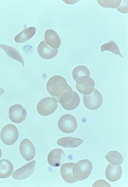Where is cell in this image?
Masks as SVG:
<instances>
[{
	"label": "cell",
	"mask_w": 128,
	"mask_h": 187,
	"mask_svg": "<svg viewBox=\"0 0 128 187\" xmlns=\"http://www.w3.org/2000/svg\"><path fill=\"white\" fill-rule=\"evenodd\" d=\"M71 87L63 77L58 75L50 78L46 85V89L49 93L57 101Z\"/></svg>",
	"instance_id": "cell-1"
},
{
	"label": "cell",
	"mask_w": 128,
	"mask_h": 187,
	"mask_svg": "<svg viewBox=\"0 0 128 187\" xmlns=\"http://www.w3.org/2000/svg\"><path fill=\"white\" fill-rule=\"evenodd\" d=\"M92 169V162L87 159L81 160L74 164L72 169L74 178L77 181L87 179L91 173Z\"/></svg>",
	"instance_id": "cell-2"
},
{
	"label": "cell",
	"mask_w": 128,
	"mask_h": 187,
	"mask_svg": "<svg viewBox=\"0 0 128 187\" xmlns=\"http://www.w3.org/2000/svg\"><path fill=\"white\" fill-rule=\"evenodd\" d=\"M57 101L53 97H47L40 100L37 106V110L41 115L47 116L53 113L57 109Z\"/></svg>",
	"instance_id": "cell-3"
},
{
	"label": "cell",
	"mask_w": 128,
	"mask_h": 187,
	"mask_svg": "<svg viewBox=\"0 0 128 187\" xmlns=\"http://www.w3.org/2000/svg\"><path fill=\"white\" fill-rule=\"evenodd\" d=\"M19 136V132L16 127L14 125L8 124L2 129L0 133L2 141L5 145H12L16 142Z\"/></svg>",
	"instance_id": "cell-4"
},
{
	"label": "cell",
	"mask_w": 128,
	"mask_h": 187,
	"mask_svg": "<svg viewBox=\"0 0 128 187\" xmlns=\"http://www.w3.org/2000/svg\"><path fill=\"white\" fill-rule=\"evenodd\" d=\"M83 103L85 106L91 110L98 109L103 103V98L101 94L96 89L90 94L83 96Z\"/></svg>",
	"instance_id": "cell-5"
},
{
	"label": "cell",
	"mask_w": 128,
	"mask_h": 187,
	"mask_svg": "<svg viewBox=\"0 0 128 187\" xmlns=\"http://www.w3.org/2000/svg\"><path fill=\"white\" fill-rule=\"evenodd\" d=\"M59 129L62 132L67 133L73 132L77 127V123L73 115L67 114L62 116L58 123Z\"/></svg>",
	"instance_id": "cell-6"
},
{
	"label": "cell",
	"mask_w": 128,
	"mask_h": 187,
	"mask_svg": "<svg viewBox=\"0 0 128 187\" xmlns=\"http://www.w3.org/2000/svg\"><path fill=\"white\" fill-rule=\"evenodd\" d=\"M76 82L77 90L80 93L84 95L91 94L94 89V82L90 77L84 76L80 77Z\"/></svg>",
	"instance_id": "cell-7"
},
{
	"label": "cell",
	"mask_w": 128,
	"mask_h": 187,
	"mask_svg": "<svg viewBox=\"0 0 128 187\" xmlns=\"http://www.w3.org/2000/svg\"><path fill=\"white\" fill-rule=\"evenodd\" d=\"M27 115L26 109L21 104H16L12 105L9 108V118L14 123H21L25 119Z\"/></svg>",
	"instance_id": "cell-8"
},
{
	"label": "cell",
	"mask_w": 128,
	"mask_h": 187,
	"mask_svg": "<svg viewBox=\"0 0 128 187\" xmlns=\"http://www.w3.org/2000/svg\"><path fill=\"white\" fill-rule=\"evenodd\" d=\"M36 162L35 160L29 162L14 171L12 177L14 179L23 180L30 176L34 172Z\"/></svg>",
	"instance_id": "cell-9"
},
{
	"label": "cell",
	"mask_w": 128,
	"mask_h": 187,
	"mask_svg": "<svg viewBox=\"0 0 128 187\" xmlns=\"http://www.w3.org/2000/svg\"><path fill=\"white\" fill-rule=\"evenodd\" d=\"M19 150L22 157L27 161L32 160L36 155L35 148L33 143L27 138L23 139L20 142Z\"/></svg>",
	"instance_id": "cell-10"
},
{
	"label": "cell",
	"mask_w": 128,
	"mask_h": 187,
	"mask_svg": "<svg viewBox=\"0 0 128 187\" xmlns=\"http://www.w3.org/2000/svg\"><path fill=\"white\" fill-rule=\"evenodd\" d=\"M65 154L63 151L60 149L52 150L49 154L47 161L51 166L54 167L61 165L64 161Z\"/></svg>",
	"instance_id": "cell-11"
},
{
	"label": "cell",
	"mask_w": 128,
	"mask_h": 187,
	"mask_svg": "<svg viewBox=\"0 0 128 187\" xmlns=\"http://www.w3.org/2000/svg\"><path fill=\"white\" fill-rule=\"evenodd\" d=\"M37 51L39 55L42 58L49 60L54 58L56 56L58 50L51 48L44 41H43L39 44Z\"/></svg>",
	"instance_id": "cell-12"
},
{
	"label": "cell",
	"mask_w": 128,
	"mask_h": 187,
	"mask_svg": "<svg viewBox=\"0 0 128 187\" xmlns=\"http://www.w3.org/2000/svg\"><path fill=\"white\" fill-rule=\"evenodd\" d=\"M122 173V169L120 165H114L111 163L107 166L105 172L106 179L111 182H115L119 180Z\"/></svg>",
	"instance_id": "cell-13"
},
{
	"label": "cell",
	"mask_w": 128,
	"mask_h": 187,
	"mask_svg": "<svg viewBox=\"0 0 128 187\" xmlns=\"http://www.w3.org/2000/svg\"><path fill=\"white\" fill-rule=\"evenodd\" d=\"M45 42L52 49H58L60 45V38L56 32L52 29H49L45 32L44 35Z\"/></svg>",
	"instance_id": "cell-14"
},
{
	"label": "cell",
	"mask_w": 128,
	"mask_h": 187,
	"mask_svg": "<svg viewBox=\"0 0 128 187\" xmlns=\"http://www.w3.org/2000/svg\"><path fill=\"white\" fill-rule=\"evenodd\" d=\"M75 163H66L63 164L61 167L60 173L63 179L67 182L72 183L78 181L74 178L72 169Z\"/></svg>",
	"instance_id": "cell-15"
},
{
	"label": "cell",
	"mask_w": 128,
	"mask_h": 187,
	"mask_svg": "<svg viewBox=\"0 0 128 187\" xmlns=\"http://www.w3.org/2000/svg\"><path fill=\"white\" fill-rule=\"evenodd\" d=\"M83 142V140L81 139L68 136L58 139L57 143L58 145L62 147L74 148L79 146Z\"/></svg>",
	"instance_id": "cell-16"
},
{
	"label": "cell",
	"mask_w": 128,
	"mask_h": 187,
	"mask_svg": "<svg viewBox=\"0 0 128 187\" xmlns=\"http://www.w3.org/2000/svg\"><path fill=\"white\" fill-rule=\"evenodd\" d=\"M12 163L7 159L0 160V178H5L11 176L13 171Z\"/></svg>",
	"instance_id": "cell-17"
},
{
	"label": "cell",
	"mask_w": 128,
	"mask_h": 187,
	"mask_svg": "<svg viewBox=\"0 0 128 187\" xmlns=\"http://www.w3.org/2000/svg\"><path fill=\"white\" fill-rule=\"evenodd\" d=\"M36 28L30 27L24 29L14 38L15 41L17 43H23L30 39L35 35Z\"/></svg>",
	"instance_id": "cell-18"
},
{
	"label": "cell",
	"mask_w": 128,
	"mask_h": 187,
	"mask_svg": "<svg viewBox=\"0 0 128 187\" xmlns=\"http://www.w3.org/2000/svg\"><path fill=\"white\" fill-rule=\"evenodd\" d=\"M0 48L3 50L10 57L21 63L24 67L23 59L18 51L15 48L4 44H0Z\"/></svg>",
	"instance_id": "cell-19"
},
{
	"label": "cell",
	"mask_w": 128,
	"mask_h": 187,
	"mask_svg": "<svg viewBox=\"0 0 128 187\" xmlns=\"http://www.w3.org/2000/svg\"><path fill=\"white\" fill-rule=\"evenodd\" d=\"M105 157L111 164L117 165L122 163L123 158L122 154L116 151H112L106 154Z\"/></svg>",
	"instance_id": "cell-20"
},
{
	"label": "cell",
	"mask_w": 128,
	"mask_h": 187,
	"mask_svg": "<svg viewBox=\"0 0 128 187\" xmlns=\"http://www.w3.org/2000/svg\"><path fill=\"white\" fill-rule=\"evenodd\" d=\"M72 76L76 81L80 77L84 76L90 77V73L88 68L84 65L77 66L73 69L72 72Z\"/></svg>",
	"instance_id": "cell-21"
},
{
	"label": "cell",
	"mask_w": 128,
	"mask_h": 187,
	"mask_svg": "<svg viewBox=\"0 0 128 187\" xmlns=\"http://www.w3.org/2000/svg\"><path fill=\"white\" fill-rule=\"evenodd\" d=\"M101 49L102 52L108 51L116 55H119L122 57H123L121 55L118 45L113 40H111L108 43L103 44L101 47Z\"/></svg>",
	"instance_id": "cell-22"
},
{
	"label": "cell",
	"mask_w": 128,
	"mask_h": 187,
	"mask_svg": "<svg viewBox=\"0 0 128 187\" xmlns=\"http://www.w3.org/2000/svg\"><path fill=\"white\" fill-rule=\"evenodd\" d=\"M80 101V99L79 95L77 92L74 91L73 95L71 99L62 107L67 110H73L78 106Z\"/></svg>",
	"instance_id": "cell-23"
},
{
	"label": "cell",
	"mask_w": 128,
	"mask_h": 187,
	"mask_svg": "<svg viewBox=\"0 0 128 187\" xmlns=\"http://www.w3.org/2000/svg\"><path fill=\"white\" fill-rule=\"evenodd\" d=\"M121 0H97L98 4L104 8H115L120 5Z\"/></svg>",
	"instance_id": "cell-24"
},
{
	"label": "cell",
	"mask_w": 128,
	"mask_h": 187,
	"mask_svg": "<svg viewBox=\"0 0 128 187\" xmlns=\"http://www.w3.org/2000/svg\"><path fill=\"white\" fill-rule=\"evenodd\" d=\"M120 12L123 14L128 13V0H123L121 5L116 8Z\"/></svg>",
	"instance_id": "cell-25"
},
{
	"label": "cell",
	"mask_w": 128,
	"mask_h": 187,
	"mask_svg": "<svg viewBox=\"0 0 128 187\" xmlns=\"http://www.w3.org/2000/svg\"><path fill=\"white\" fill-rule=\"evenodd\" d=\"M92 187H110V184L105 180L102 179L98 180L95 182Z\"/></svg>",
	"instance_id": "cell-26"
},
{
	"label": "cell",
	"mask_w": 128,
	"mask_h": 187,
	"mask_svg": "<svg viewBox=\"0 0 128 187\" xmlns=\"http://www.w3.org/2000/svg\"><path fill=\"white\" fill-rule=\"evenodd\" d=\"M4 89L0 88V96L4 93Z\"/></svg>",
	"instance_id": "cell-27"
},
{
	"label": "cell",
	"mask_w": 128,
	"mask_h": 187,
	"mask_svg": "<svg viewBox=\"0 0 128 187\" xmlns=\"http://www.w3.org/2000/svg\"><path fill=\"white\" fill-rule=\"evenodd\" d=\"M2 155V151L1 149L0 148V159Z\"/></svg>",
	"instance_id": "cell-28"
},
{
	"label": "cell",
	"mask_w": 128,
	"mask_h": 187,
	"mask_svg": "<svg viewBox=\"0 0 128 187\" xmlns=\"http://www.w3.org/2000/svg\"></svg>",
	"instance_id": "cell-29"
}]
</instances>
